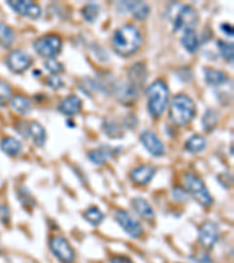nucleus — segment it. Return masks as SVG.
<instances>
[{"mask_svg":"<svg viewBox=\"0 0 234 263\" xmlns=\"http://www.w3.org/2000/svg\"><path fill=\"white\" fill-rule=\"evenodd\" d=\"M112 45L116 54L124 57L129 56L136 53L141 47L142 34L135 25H123L114 33Z\"/></svg>","mask_w":234,"mask_h":263,"instance_id":"f257e3e1","label":"nucleus"},{"mask_svg":"<svg viewBox=\"0 0 234 263\" xmlns=\"http://www.w3.org/2000/svg\"><path fill=\"white\" fill-rule=\"evenodd\" d=\"M196 116V105L185 94H178L171 101L169 118L177 126H186Z\"/></svg>","mask_w":234,"mask_h":263,"instance_id":"f03ea898","label":"nucleus"},{"mask_svg":"<svg viewBox=\"0 0 234 263\" xmlns=\"http://www.w3.org/2000/svg\"><path fill=\"white\" fill-rule=\"evenodd\" d=\"M148 96V110L151 117L159 118L163 115L169 101V88L162 80L155 81L146 89Z\"/></svg>","mask_w":234,"mask_h":263,"instance_id":"7ed1b4c3","label":"nucleus"},{"mask_svg":"<svg viewBox=\"0 0 234 263\" xmlns=\"http://www.w3.org/2000/svg\"><path fill=\"white\" fill-rule=\"evenodd\" d=\"M185 185L187 187V192L192 196L200 205L204 206H211L213 203L212 196H211L207 187L205 186L203 180L200 179L198 175H196L192 172H187L184 174Z\"/></svg>","mask_w":234,"mask_h":263,"instance_id":"20e7f679","label":"nucleus"},{"mask_svg":"<svg viewBox=\"0 0 234 263\" xmlns=\"http://www.w3.org/2000/svg\"><path fill=\"white\" fill-rule=\"evenodd\" d=\"M33 47L35 52L42 57L54 58L61 52L62 40L57 34H48L34 41Z\"/></svg>","mask_w":234,"mask_h":263,"instance_id":"39448f33","label":"nucleus"},{"mask_svg":"<svg viewBox=\"0 0 234 263\" xmlns=\"http://www.w3.org/2000/svg\"><path fill=\"white\" fill-rule=\"evenodd\" d=\"M198 20H199V15H198L196 8L188 5L181 6L174 18V31L186 32L190 29H194Z\"/></svg>","mask_w":234,"mask_h":263,"instance_id":"423d86ee","label":"nucleus"},{"mask_svg":"<svg viewBox=\"0 0 234 263\" xmlns=\"http://www.w3.org/2000/svg\"><path fill=\"white\" fill-rule=\"evenodd\" d=\"M50 248L55 258L62 263H73L75 261V252L71 248L67 239L61 235H55L51 239Z\"/></svg>","mask_w":234,"mask_h":263,"instance_id":"0eeeda50","label":"nucleus"},{"mask_svg":"<svg viewBox=\"0 0 234 263\" xmlns=\"http://www.w3.org/2000/svg\"><path fill=\"white\" fill-rule=\"evenodd\" d=\"M114 217H115L117 223L122 227L123 230L131 238L137 239L143 234L141 223L137 220H135L126 210H117L114 214Z\"/></svg>","mask_w":234,"mask_h":263,"instance_id":"6e6552de","label":"nucleus"},{"mask_svg":"<svg viewBox=\"0 0 234 263\" xmlns=\"http://www.w3.org/2000/svg\"><path fill=\"white\" fill-rule=\"evenodd\" d=\"M218 239H219V228H218L217 223L213 221H205L203 225L199 227V232H198V241L203 248L212 249L216 245Z\"/></svg>","mask_w":234,"mask_h":263,"instance_id":"1a4fd4ad","label":"nucleus"},{"mask_svg":"<svg viewBox=\"0 0 234 263\" xmlns=\"http://www.w3.org/2000/svg\"><path fill=\"white\" fill-rule=\"evenodd\" d=\"M6 64L13 73L21 74L31 67L32 57L24 51H12L6 57Z\"/></svg>","mask_w":234,"mask_h":263,"instance_id":"9d476101","label":"nucleus"},{"mask_svg":"<svg viewBox=\"0 0 234 263\" xmlns=\"http://www.w3.org/2000/svg\"><path fill=\"white\" fill-rule=\"evenodd\" d=\"M7 5L18 14L28 17L31 19H38L41 17V8L38 4L28 0H8Z\"/></svg>","mask_w":234,"mask_h":263,"instance_id":"9b49d317","label":"nucleus"},{"mask_svg":"<svg viewBox=\"0 0 234 263\" xmlns=\"http://www.w3.org/2000/svg\"><path fill=\"white\" fill-rule=\"evenodd\" d=\"M141 142L148 152L155 157H161L165 154V146L157 136L151 131H144L141 135Z\"/></svg>","mask_w":234,"mask_h":263,"instance_id":"f8f14e48","label":"nucleus"},{"mask_svg":"<svg viewBox=\"0 0 234 263\" xmlns=\"http://www.w3.org/2000/svg\"><path fill=\"white\" fill-rule=\"evenodd\" d=\"M146 75H148V71H146L145 64L142 62L135 63L128 71V79H129L128 84L132 88V89H135L136 92L139 93V90H141L143 86H144L146 81Z\"/></svg>","mask_w":234,"mask_h":263,"instance_id":"ddd939ff","label":"nucleus"},{"mask_svg":"<svg viewBox=\"0 0 234 263\" xmlns=\"http://www.w3.org/2000/svg\"><path fill=\"white\" fill-rule=\"evenodd\" d=\"M155 173L156 170L154 167L148 166V165H142V166L136 167L131 171L130 179L136 185H146L148 183H150Z\"/></svg>","mask_w":234,"mask_h":263,"instance_id":"4468645a","label":"nucleus"},{"mask_svg":"<svg viewBox=\"0 0 234 263\" xmlns=\"http://www.w3.org/2000/svg\"><path fill=\"white\" fill-rule=\"evenodd\" d=\"M82 108V101L76 95H70L63 99L58 105V110L66 116H74Z\"/></svg>","mask_w":234,"mask_h":263,"instance_id":"2eb2a0df","label":"nucleus"},{"mask_svg":"<svg viewBox=\"0 0 234 263\" xmlns=\"http://www.w3.org/2000/svg\"><path fill=\"white\" fill-rule=\"evenodd\" d=\"M131 205L136 210V213L139 216H142L143 219L148 220V221H152L155 219V210H152L151 205L145 199H143V198H135V199L131 200Z\"/></svg>","mask_w":234,"mask_h":263,"instance_id":"dca6fc26","label":"nucleus"},{"mask_svg":"<svg viewBox=\"0 0 234 263\" xmlns=\"http://www.w3.org/2000/svg\"><path fill=\"white\" fill-rule=\"evenodd\" d=\"M28 136H31L33 139L34 145H37L38 148H42L46 144V130L44 126L39 124L38 122H32L28 124Z\"/></svg>","mask_w":234,"mask_h":263,"instance_id":"f3484780","label":"nucleus"},{"mask_svg":"<svg viewBox=\"0 0 234 263\" xmlns=\"http://www.w3.org/2000/svg\"><path fill=\"white\" fill-rule=\"evenodd\" d=\"M9 105H11L12 109L14 111H17L20 115H27L33 108L32 105V101L24 95H15L12 96L11 101H9Z\"/></svg>","mask_w":234,"mask_h":263,"instance_id":"a211bd4d","label":"nucleus"},{"mask_svg":"<svg viewBox=\"0 0 234 263\" xmlns=\"http://www.w3.org/2000/svg\"><path fill=\"white\" fill-rule=\"evenodd\" d=\"M181 45H183L185 50H186L188 53L194 54L196 52H198L200 46L199 39H198L196 32L194 29H190V31L184 32L183 38H181Z\"/></svg>","mask_w":234,"mask_h":263,"instance_id":"6ab92c4d","label":"nucleus"},{"mask_svg":"<svg viewBox=\"0 0 234 263\" xmlns=\"http://www.w3.org/2000/svg\"><path fill=\"white\" fill-rule=\"evenodd\" d=\"M229 77L224 71L217 70V69H205V81L209 86L212 87H219L223 86L224 83L227 82Z\"/></svg>","mask_w":234,"mask_h":263,"instance_id":"aec40b11","label":"nucleus"},{"mask_svg":"<svg viewBox=\"0 0 234 263\" xmlns=\"http://www.w3.org/2000/svg\"><path fill=\"white\" fill-rule=\"evenodd\" d=\"M218 121H219V115H218L217 110L207 109L201 118V126H203L204 131L211 134L216 129Z\"/></svg>","mask_w":234,"mask_h":263,"instance_id":"412c9836","label":"nucleus"},{"mask_svg":"<svg viewBox=\"0 0 234 263\" xmlns=\"http://www.w3.org/2000/svg\"><path fill=\"white\" fill-rule=\"evenodd\" d=\"M0 148H1L2 152H5L6 155L14 157V156H18L20 154L21 143L14 137H6L0 143Z\"/></svg>","mask_w":234,"mask_h":263,"instance_id":"4be33fe9","label":"nucleus"},{"mask_svg":"<svg viewBox=\"0 0 234 263\" xmlns=\"http://www.w3.org/2000/svg\"><path fill=\"white\" fill-rule=\"evenodd\" d=\"M102 129L105 131V134L110 138H122L124 132H123L122 125L119 123H117L114 119H107V121L103 122Z\"/></svg>","mask_w":234,"mask_h":263,"instance_id":"5701e85b","label":"nucleus"},{"mask_svg":"<svg viewBox=\"0 0 234 263\" xmlns=\"http://www.w3.org/2000/svg\"><path fill=\"white\" fill-rule=\"evenodd\" d=\"M205 148H206V139L199 135H194L191 138H188L186 144H185V149L190 154H199V152L205 150Z\"/></svg>","mask_w":234,"mask_h":263,"instance_id":"b1692460","label":"nucleus"},{"mask_svg":"<svg viewBox=\"0 0 234 263\" xmlns=\"http://www.w3.org/2000/svg\"><path fill=\"white\" fill-rule=\"evenodd\" d=\"M14 42V33L7 25L0 24V46L9 48Z\"/></svg>","mask_w":234,"mask_h":263,"instance_id":"393cba45","label":"nucleus"},{"mask_svg":"<svg viewBox=\"0 0 234 263\" xmlns=\"http://www.w3.org/2000/svg\"><path fill=\"white\" fill-rule=\"evenodd\" d=\"M83 216L84 219L93 226H99L100 223L103 221V219H105L103 213L101 212L99 209H96V207H90V209H88L86 212H84Z\"/></svg>","mask_w":234,"mask_h":263,"instance_id":"a878e982","label":"nucleus"},{"mask_svg":"<svg viewBox=\"0 0 234 263\" xmlns=\"http://www.w3.org/2000/svg\"><path fill=\"white\" fill-rule=\"evenodd\" d=\"M112 151H103V150H93L88 154V158L95 165H103L107 163L110 157Z\"/></svg>","mask_w":234,"mask_h":263,"instance_id":"bb28decb","label":"nucleus"},{"mask_svg":"<svg viewBox=\"0 0 234 263\" xmlns=\"http://www.w3.org/2000/svg\"><path fill=\"white\" fill-rule=\"evenodd\" d=\"M81 13H82V17L84 18V20L88 22H94L100 14V7L96 4L92 2V4H87L84 6Z\"/></svg>","mask_w":234,"mask_h":263,"instance_id":"cd10ccee","label":"nucleus"},{"mask_svg":"<svg viewBox=\"0 0 234 263\" xmlns=\"http://www.w3.org/2000/svg\"><path fill=\"white\" fill-rule=\"evenodd\" d=\"M218 48H219L220 54L222 56L225 58L227 62H233V56H234V52H233V44H229V42L219 40L217 42Z\"/></svg>","mask_w":234,"mask_h":263,"instance_id":"c85d7f7f","label":"nucleus"},{"mask_svg":"<svg viewBox=\"0 0 234 263\" xmlns=\"http://www.w3.org/2000/svg\"><path fill=\"white\" fill-rule=\"evenodd\" d=\"M132 15H134L135 19H137V20L142 21L144 20V19L148 18L149 13H150V8H149V6L144 4V2L142 1H137L136 2L134 9H132Z\"/></svg>","mask_w":234,"mask_h":263,"instance_id":"c756f323","label":"nucleus"},{"mask_svg":"<svg viewBox=\"0 0 234 263\" xmlns=\"http://www.w3.org/2000/svg\"><path fill=\"white\" fill-rule=\"evenodd\" d=\"M12 99V89L7 82L0 80V106H4Z\"/></svg>","mask_w":234,"mask_h":263,"instance_id":"7c9ffc66","label":"nucleus"},{"mask_svg":"<svg viewBox=\"0 0 234 263\" xmlns=\"http://www.w3.org/2000/svg\"><path fill=\"white\" fill-rule=\"evenodd\" d=\"M45 67H46V69L50 71L51 74H53V75L62 73L64 70L63 64L58 62V61L55 60V58H48L46 62H45Z\"/></svg>","mask_w":234,"mask_h":263,"instance_id":"2f4dec72","label":"nucleus"},{"mask_svg":"<svg viewBox=\"0 0 234 263\" xmlns=\"http://www.w3.org/2000/svg\"><path fill=\"white\" fill-rule=\"evenodd\" d=\"M172 197L177 201H187L188 198H190L187 191L181 186H176L174 188V191H172Z\"/></svg>","mask_w":234,"mask_h":263,"instance_id":"473e14b6","label":"nucleus"},{"mask_svg":"<svg viewBox=\"0 0 234 263\" xmlns=\"http://www.w3.org/2000/svg\"><path fill=\"white\" fill-rule=\"evenodd\" d=\"M46 83L48 87L54 90H58V89H61V88H63V81L61 80L60 76H57V75L48 76L46 80Z\"/></svg>","mask_w":234,"mask_h":263,"instance_id":"72a5a7b5","label":"nucleus"},{"mask_svg":"<svg viewBox=\"0 0 234 263\" xmlns=\"http://www.w3.org/2000/svg\"><path fill=\"white\" fill-rule=\"evenodd\" d=\"M9 216H11V214H9L8 207L1 205V206H0V221L6 225V223L9 222Z\"/></svg>","mask_w":234,"mask_h":263,"instance_id":"f704fd0d","label":"nucleus"},{"mask_svg":"<svg viewBox=\"0 0 234 263\" xmlns=\"http://www.w3.org/2000/svg\"><path fill=\"white\" fill-rule=\"evenodd\" d=\"M191 260L196 263H214L212 260H211L210 256L207 254H204V253H199V254L191 258Z\"/></svg>","mask_w":234,"mask_h":263,"instance_id":"c9c22d12","label":"nucleus"},{"mask_svg":"<svg viewBox=\"0 0 234 263\" xmlns=\"http://www.w3.org/2000/svg\"><path fill=\"white\" fill-rule=\"evenodd\" d=\"M123 125L126 126V128L132 129L137 125V118L134 115H128L123 118Z\"/></svg>","mask_w":234,"mask_h":263,"instance_id":"e433bc0d","label":"nucleus"},{"mask_svg":"<svg viewBox=\"0 0 234 263\" xmlns=\"http://www.w3.org/2000/svg\"><path fill=\"white\" fill-rule=\"evenodd\" d=\"M109 263H134V262H132L129 258H126V256L117 255V256H114V258L110 259Z\"/></svg>","mask_w":234,"mask_h":263,"instance_id":"4c0bfd02","label":"nucleus"},{"mask_svg":"<svg viewBox=\"0 0 234 263\" xmlns=\"http://www.w3.org/2000/svg\"><path fill=\"white\" fill-rule=\"evenodd\" d=\"M220 28H222V31L224 33H226L227 35H230V37H233V27L229 24H223L220 26Z\"/></svg>","mask_w":234,"mask_h":263,"instance_id":"58836bf2","label":"nucleus"}]
</instances>
